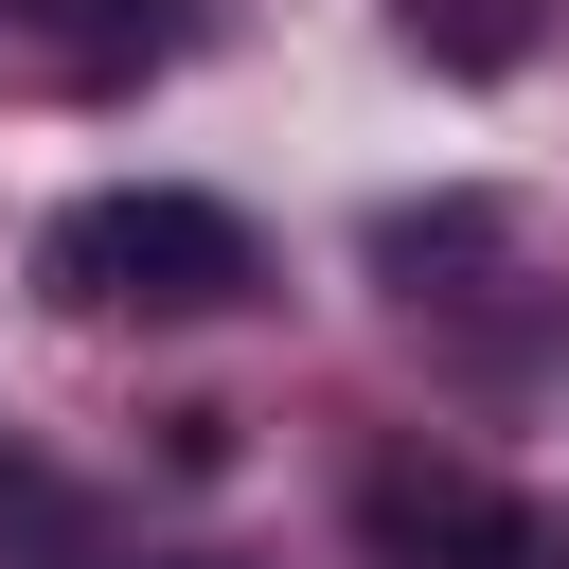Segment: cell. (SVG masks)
I'll return each mask as SVG.
<instances>
[{"instance_id": "cell-2", "label": "cell", "mask_w": 569, "mask_h": 569, "mask_svg": "<svg viewBox=\"0 0 569 569\" xmlns=\"http://www.w3.org/2000/svg\"><path fill=\"white\" fill-rule=\"evenodd\" d=\"M356 533H373V569H551V516L498 498L480 462H427V445H391L356 480Z\"/></svg>"}, {"instance_id": "cell-1", "label": "cell", "mask_w": 569, "mask_h": 569, "mask_svg": "<svg viewBox=\"0 0 569 569\" xmlns=\"http://www.w3.org/2000/svg\"><path fill=\"white\" fill-rule=\"evenodd\" d=\"M36 284H53L71 320H231V302L267 284V249H249L231 196L107 178V196H71V213L36 231Z\"/></svg>"}, {"instance_id": "cell-3", "label": "cell", "mask_w": 569, "mask_h": 569, "mask_svg": "<svg viewBox=\"0 0 569 569\" xmlns=\"http://www.w3.org/2000/svg\"><path fill=\"white\" fill-rule=\"evenodd\" d=\"M0 36H18L36 71H89V89H107V71H160V53L196 36V0H0Z\"/></svg>"}, {"instance_id": "cell-4", "label": "cell", "mask_w": 569, "mask_h": 569, "mask_svg": "<svg viewBox=\"0 0 569 569\" xmlns=\"http://www.w3.org/2000/svg\"><path fill=\"white\" fill-rule=\"evenodd\" d=\"M391 18H409V53L462 71V89H498V71L533 53V0H391Z\"/></svg>"}]
</instances>
